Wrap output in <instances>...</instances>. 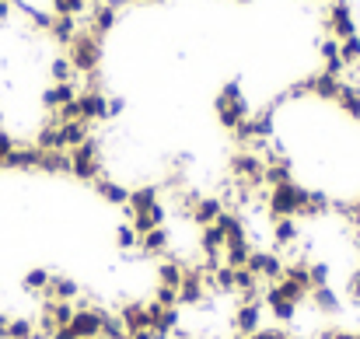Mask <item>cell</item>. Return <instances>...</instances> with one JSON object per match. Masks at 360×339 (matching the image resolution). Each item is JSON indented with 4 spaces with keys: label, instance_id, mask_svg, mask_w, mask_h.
Listing matches in <instances>:
<instances>
[{
    "label": "cell",
    "instance_id": "obj_1",
    "mask_svg": "<svg viewBox=\"0 0 360 339\" xmlns=\"http://www.w3.org/2000/svg\"><path fill=\"white\" fill-rule=\"evenodd\" d=\"M67 60L74 67L77 77H88V74H98V63H102V39L88 28H81L70 46H67Z\"/></svg>",
    "mask_w": 360,
    "mask_h": 339
},
{
    "label": "cell",
    "instance_id": "obj_2",
    "mask_svg": "<svg viewBox=\"0 0 360 339\" xmlns=\"http://www.w3.org/2000/svg\"><path fill=\"white\" fill-rule=\"evenodd\" d=\"M67 158H70V175L81 182H95L98 175H105V158H102V143L95 140V133L74 151H67Z\"/></svg>",
    "mask_w": 360,
    "mask_h": 339
},
{
    "label": "cell",
    "instance_id": "obj_3",
    "mask_svg": "<svg viewBox=\"0 0 360 339\" xmlns=\"http://www.w3.org/2000/svg\"><path fill=\"white\" fill-rule=\"evenodd\" d=\"M248 115H252V109H248V102H245L241 84L238 81L224 84V91L217 95V119H221V126H224V129H235Z\"/></svg>",
    "mask_w": 360,
    "mask_h": 339
},
{
    "label": "cell",
    "instance_id": "obj_4",
    "mask_svg": "<svg viewBox=\"0 0 360 339\" xmlns=\"http://www.w3.org/2000/svg\"><path fill=\"white\" fill-rule=\"evenodd\" d=\"M326 28H329V35H333L336 42L357 35V21H354V11H350L347 0H333V4H329V11H326Z\"/></svg>",
    "mask_w": 360,
    "mask_h": 339
},
{
    "label": "cell",
    "instance_id": "obj_5",
    "mask_svg": "<svg viewBox=\"0 0 360 339\" xmlns=\"http://www.w3.org/2000/svg\"><path fill=\"white\" fill-rule=\"evenodd\" d=\"M81 95V81H63V84H49L46 91H42V105L49 109V113H60L63 105H70L74 98Z\"/></svg>",
    "mask_w": 360,
    "mask_h": 339
},
{
    "label": "cell",
    "instance_id": "obj_6",
    "mask_svg": "<svg viewBox=\"0 0 360 339\" xmlns=\"http://www.w3.org/2000/svg\"><path fill=\"white\" fill-rule=\"evenodd\" d=\"M95 189H98V196L105 200V203H112V207H126V200H129V189L116 182V179H109V175H98L95 179Z\"/></svg>",
    "mask_w": 360,
    "mask_h": 339
},
{
    "label": "cell",
    "instance_id": "obj_7",
    "mask_svg": "<svg viewBox=\"0 0 360 339\" xmlns=\"http://www.w3.org/2000/svg\"><path fill=\"white\" fill-rule=\"evenodd\" d=\"M49 276H53V273H49V269H42V266H39V269H28V273L21 276V290H25L28 298L42 301V298H46V290H49Z\"/></svg>",
    "mask_w": 360,
    "mask_h": 339
},
{
    "label": "cell",
    "instance_id": "obj_8",
    "mask_svg": "<svg viewBox=\"0 0 360 339\" xmlns=\"http://www.w3.org/2000/svg\"><path fill=\"white\" fill-rule=\"evenodd\" d=\"M81 32V18H60V14H53V21H49V35H53V42H60V46H70V39Z\"/></svg>",
    "mask_w": 360,
    "mask_h": 339
},
{
    "label": "cell",
    "instance_id": "obj_9",
    "mask_svg": "<svg viewBox=\"0 0 360 339\" xmlns=\"http://www.w3.org/2000/svg\"><path fill=\"white\" fill-rule=\"evenodd\" d=\"M49 11L60 18H84L91 11V4L88 0H49Z\"/></svg>",
    "mask_w": 360,
    "mask_h": 339
},
{
    "label": "cell",
    "instance_id": "obj_10",
    "mask_svg": "<svg viewBox=\"0 0 360 339\" xmlns=\"http://www.w3.org/2000/svg\"><path fill=\"white\" fill-rule=\"evenodd\" d=\"M49 77H53V84H63V81H81V77L74 74V67H70V60H67V56L49 60Z\"/></svg>",
    "mask_w": 360,
    "mask_h": 339
},
{
    "label": "cell",
    "instance_id": "obj_11",
    "mask_svg": "<svg viewBox=\"0 0 360 339\" xmlns=\"http://www.w3.org/2000/svg\"><path fill=\"white\" fill-rule=\"evenodd\" d=\"M14 143H18V140H14V136H11L7 129H0V168L7 165V154L14 151Z\"/></svg>",
    "mask_w": 360,
    "mask_h": 339
},
{
    "label": "cell",
    "instance_id": "obj_12",
    "mask_svg": "<svg viewBox=\"0 0 360 339\" xmlns=\"http://www.w3.org/2000/svg\"><path fill=\"white\" fill-rule=\"evenodd\" d=\"M11 7H14V4H7V0H0V21H7V18H11Z\"/></svg>",
    "mask_w": 360,
    "mask_h": 339
}]
</instances>
